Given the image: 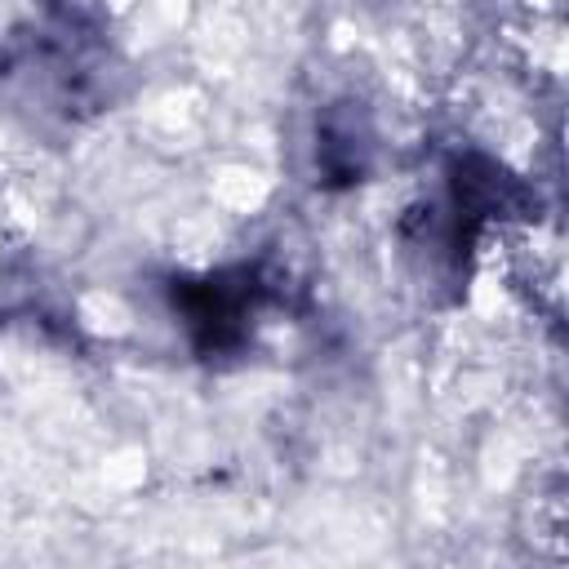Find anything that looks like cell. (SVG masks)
Instances as JSON below:
<instances>
[{
	"mask_svg": "<svg viewBox=\"0 0 569 569\" xmlns=\"http://www.w3.org/2000/svg\"><path fill=\"white\" fill-rule=\"evenodd\" d=\"M373 156H378V133L369 111L351 98L329 102L316 120V182L329 191H351L369 178Z\"/></svg>",
	"mask_w": 569,
	"mask_h": 569,
	"instance_id": "obj_2",
	"label": "cell"
},
{
	"mask_svg": "<svg viewBox=\"0 0 569 569\" xmlns=\"http://www.w3.org/2000/svg\"><path fill=\"white\" fill-rule=\"evenodd\" d=\"M267 280L253 267H227L191 280H173L169 307L200 356H236L249 342Z\"/></svg>",
	"mask_w": 569,
	"mask_h": 569,
	"instance_id": "obj_1",
	"label": "cell"
}]
</instances>
